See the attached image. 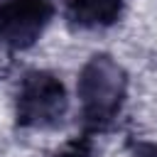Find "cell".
<instances>
[{"instance_id":"obj_1","label":"cell","mask_w":157,"mask_h":157,"mask_svg":"<svg viewBox=\"0 0 157 157\" xmlns=\"http://www.w3.org/2000/svg\"><path fill=\"white\" fill-rule=\"evenodd\" d=\"M83 135L105 132L120 115L128 96V74L110 54H93L76 81Z\"/></svg>"},{"instance_id":"obj_2","label":"cell","mask_w":157,"mask_h":157,"mask_svg":"<svg viewBox=\"0 0 157 157\" xmlns=\"http://www.w3.org/2000/svg\"><path fill=\"white\" fill-rule=\"evenodd\" d=\"M69 108L64 81L44 69L27 71L15 93V118L22 128H54Z\"/></svg>"},{"instance_id":"obj_3","label":"cell","mask_w":157,"mask_h":157,"mask_svg":"<svg viewBox=\"0 0 157 157\" xmlns=\"http://www.w3.org/2000/svg\"><path fill=\"white\" fill-rule=\"evenodd\" d=\"M52 0H0V47L29 49L49 27Z\"/></svg>"},{"instance_id":"obj_4","label":"cell","mask_w":157,"mask_h":157,"mask_svg":"<svg viewBox=\"0 0 157 157\" xmlns=\"http://www.w3.org/2000/svg\"><path fill=\"white\" fill-rule=\"evenodd\" d=\"M128 0H69L66 20L81 29H105L123 17Z\"/></svg>"},{"instance_id":"obj_5","label":"cell","mask_w":157,"mask_h":157,"mask_svg":"<svg viewBox=\"0 0 157 157\" xmlns=\"http://www.w3.org/2000/svg\"><path fill=\"white\" fill-rule=\"evenodd\" d=\"M52 157H91V137H76L71 142H66L61 150H56Z\"/></svg>"}]
</instances>
